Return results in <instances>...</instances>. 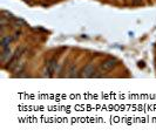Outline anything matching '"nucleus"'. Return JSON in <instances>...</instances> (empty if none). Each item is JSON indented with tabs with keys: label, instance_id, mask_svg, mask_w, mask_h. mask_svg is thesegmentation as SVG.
I'll return each instance as SVG.
<instances>
[{
	"label": "nucleus",
	"instance_id": "obj_6",
	"mask_svg": "<svg viewBox=\"0 0 156 137\" xmlns=\"http://www.w3.org/2000/svg\"><path fill=\"white\" fill-rule=\"evenodd\" d=\"M20 34H21V32H20V30H19V32H16V33H14V36H13V38H14V40H16V39H18V38L20 36Z\"/></svg>",
	"mask_w": 156,
	"mask_h": 137
},
{
	"label": "nucleus",
	"instance_id": "obj_1",
	"mask_svg": "<svg viewBox=\"0 0 156 137\" xmlns=\"http://www.w3.org/2000/svg\"><path fill=\"white\" fill-rule=\"evenodd\" d=\"M116 64V60L115 59H107L105 60L101 64H100V69L103 72H108L110 69H113V67Z\"/></svg>",
	"mask_w": 156,
	"mask_h": 137
},
{
	"label": "nucleus",
	"instance_id": "obj_2",
	"mask_svg": "<svg viewBox=\"0 0 156 137\" xmlns=\"http://www.w3.org/2000/svg\"><path fill=\"white\" fill-rule=\"evenodd\" d=\"M55 67H56V61L55 59H52V60H49L47 62L46 64V70L49 73V75L52 74V73H54V70H55Z\"/></svg>",
	"mask_w": 156,
	"mask_h": 137
},
{
	"label": "nucleus",
	"instance_id": "obj_3",
	"mask_svg": "<svg viewBox=\"0 0 156 137\" xmlns=\"http://www.w3.org/2000/svg\"><path fill=\"white\" fill-rule=\"evenodd\" d=\"M14 40V38L13 36H5V35H2V38H1V47L2 48H6V47H8V45L12 42Z\"/></svg>",
	"mask_w": 156,
	"mask_h": 137
},
{
	"label": "nucleus",
	"instance_id": "obj_4",
	"mask_svg": "<svg viewBox=\"0 0 156 137\" xmlns=\"http://www.w3.org/2000/svg\"><path fill=\"white\" fill-rule=\"evenodd\" d=\"M82 76H93V74L92 73H94V67L93 66H91V64H87L86 67H85V69L82 70Z\"/></svg>",
	"mask_w": 156,
	"mask_h": 137
},
{
	"label": "nucleus",
	"instance_id": "obj_5",
	"mask_svg": "<svg viewBox=\"0 0 156 137\" xmlns=\"http://www.w3.org/2000/svg\"><path fill=\"white\" fill-rule=\"evenodd\" d=\"M10 54H11V49H10L8 47H6V48H2V56H1L2 61L6 60V58H7Z\"/></svg>",
	"mask_w": 156,
	"mask_h": 137
}]
</instances>
